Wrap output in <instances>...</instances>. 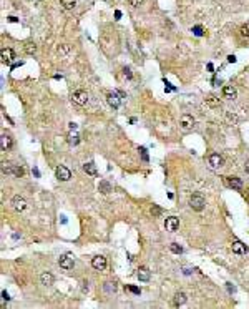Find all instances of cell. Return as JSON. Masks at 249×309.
<instances>
[{"label":"cell","mask_w":249,"mask_h":309,"mask_svg":"<svg viewBox=\"0 0 249 309\" xmlns=\"http://www.w3.org/2000/svg\"><path fill=\"white\" fill-rule=\"evenodd\" d=\"M0 146H2V150L4 151H9L10 148L13 146V140H12V136L10 135H2V138H0Z\"/></svg>","instance_id":"13"},{"label":"cell","mask_w":249,"mask_h":309,"mask_svg":"<svg viewBox=\"0 0 249 309\" xmlns=\"http://www.w3.org/2000/svg\"><path fill=\"white\" fill-rule=\"evenodd\" d=\"M115 18H116V20H120V18H121V12H120V10H116V12H115Z\"/></svg>","instance_id":"37"},{"label":"cell","mask_w":249,"mask_h":309,"mask_svg":"<svg viewBox=\"0 0 249 309\" xmlns=\"http://www.w3.org/2000/svg\"><path fill=\"white\" fill-rule=\"evenodd\" d=\"M165 226H166L168 231H176V229L179 228V218H176V216H169V218H166Z\"/></svg>","instance_id":"9"},{"label":"cell","mask_w":249,"mask_h":309,"mask_svg":"<svg viewBox=\"0 0 249 309\" xmlns=\"http://www.w3.org/2000/svg\"><path fill=\"white\" fill-rule=\"evenodd\" d=\"M228 62H229V63H236V62H237L236 55H229V57H228Z\"/></svg>","instance_id":"34"},{"label":"cell","mask_w":249,"mask_h":309,"mask_svg":"<svg viewBox=\"0 0 249 309\" xmlns=\"http://www.w3.org/2000/svg\"><path fill=\"white\" fill-rule=\"evenodd\" d=\"M209 165H211L213 168L221 166V165H223V156H221V155H218V153H213L211 156H209Z\"/></svg>","instance_id":"17"},{"label":"cell","mask_w":249,"mask_h":309,"mask_svg":"<svg viewBox=\"0 0 249 309\" xmlns=\"http://www.w3.org/2000/svg\"><path fill=\"white\" fill-rule=\"evenodd\" d=\"M60 53V55H65V53H68L70 52V45H62V47H58V50H57Z\"/></svg>","instance_id":"29"},{"label":"cell","mask_w":249,"mask_h":309,"mask_svg":"<svg viewBox=\"0 0 249 309\" xmlns=\"http://www.w3.org/2000/svg\"><path fill=\"white\" fill-rule=\"evenodd\" d=\"M244 169H246V173H249V161H246V166H244Z\"/></svg>","instance_id":"42"},{"label":"cell","mask_w":249,"mask_h":309,"mask_svg":"<svg viewBox=\"0 0 249 309\" xmlns=\"http://www.w3.org/2000/svg\"><path fill=\"white\" fill-rule=\"evenodd\" d=\"M191 32H193L196 37H203V33H204V32H203V27H201V25H194L193 28H191Z\"/></svg>","instance_id":"26"},{"label":"cell","mask_w":249,"mask_h":309,"mask_svg":"<svg viewBox=\"0 0 249 309\" xmlns=\"http://www.w3.org/2000/svg\"><path fill=\"white\" fill-rule=\"evenodd\" d=\"M33 174H35V176H37V178H38V176H40V171H38L37 168H33Z\"/></svg>","instance_id":"41"},{"label":"cell","mask_w":249,"mask_h":309,"mask_svg":"<svg viewBox=\"0 0 249 309\" xmlns=\"http://www.w3.org/2000/svg\"><path fill=\"white\" fill-rule=\"evenodd\" d=\"M239 33H241V37L249 38V22H248V23H244V25L239 28Z\"/></svg>","instance_id":"24"},{"label":"cell","mask_w":249,"mask_h":309,"mask_svg":"<svg viewBox=\"0 0 249 309\" xmlns=\"http://www.w3.org/2000/svg\"><path fill=\"white\" fill-rule=\"evenodd\" d=\"M98 190L106 195V193H110V191H111V185L108 181H105V180H103V181H100V185H98Z\"/></svg>","instance_id":"21"},{"label":"cell","mask_w":249,"mask_h":309,"mask_svg":"<svg viewBox=\"0 0 249 309\" xmlns=\"http://www.w3.org/2000/svg\"><path fill=\"white\" fill-rule=\"evenodd\" d=\"M9 22H12V23H15V22H18V18H17V17H13V15H10V17H9Z\"/></svg>","instance_id":"38"},{"label":"cell","mask_w":249,"mask_h":309,"mask_svg":"<svg viewBox=\"0 0 249 309\" xmlns=\"http://www.w3.org/2000/svg\"><path fill=\"white\" fill-rule=\"evenodd\" d=\"M136 276H138L139 281H150V278H151V273H150V269H148L146 266H139L138 268V273H136Z\"/></svg>","instance_id":"14"},{"label":"cell","mask_w":249,"mask_h":309,"mask_svg":"<svg viewBox=\"0 0 249 309\" xmlns=\"http://www.w3.org/2000/svg\"><path fill=\"white\" fill-rule=\"evenodd\" d=\"M128 2H130L131 7H139V5L143 4V0H128Z\"/></svg>","instance_id":"31"},{"label":"cell","mask_w":249,"mask_h":309,"mask_svg":"<svg viewBox=\"0 0 249 309\" xmlns=\"http://www.w3.org/2000/svg\"><path fill=\"white\" fill-rule=\"evenodd\" d=\"M128 289L131 292H135V294H139V288H136V286H128Z\"/></svg>","instance_id":"33"},{"label":"cell","mask_w":249,"mask_h":309,"mask_svg":"<svg viewBox=\"0 0 249 309\" xmlns=\"http://www.w3.org/2000/svg\"><path fill=\"white\" fill-rule=\"evenodd\" d=\"M53 276L50 274V273H43L42 276H40V283L43 284V286H52V284H53Z\"/></svg>","instance_id":"19"},{"label":"cell","mask_w":249,"mask_h":309,"mask_svg":"<svg viewBox=\"0 0 249 309\" xmlns=\"http://www.w3.org/2000/svg\"><path fill=\"white\" fill-rule=\"evenodd\" d=\"M58 264H60V268H62V269L70 271V269L73 268V258L70 256V254H63V256H60Z\"/></svg>","instance_id":"7"},{"label":"cell","mask_w":249,"mask_h":309,"mask_svg":"<svg viewBox=\"0 0 249 309\" xmlns=\"http://www.w3.org/2000/svg\"><path fill=\"white\" fill-rule=\"evenodd\" d=\"M91 266L95 268V269H98V271H103L106 268V258L105 256H95V258L91 259Z\"/></svg>","instance_id":"10"},{"label":"cell","mask_w":249,"mask_h":309,"mask_svg":"<svg viewBox=\"0 0 249 309\" xmlns=\"http://www.w3.org/2000/svg\"><path fill=\"white\" fill-rule=\"evenodd\" d=\"M169 249L173 251L174 254H181V253H183V248H181L179 244H178V243H173V244L169 246Z\"/></svg>","instance_id":"28"},{"label":"cell","mask_w":249,"mask_h":309,"mask_svg":"<svg viewBox=\"0 0 249 309\" xmlns=\"http://www.w3.org/2000/svg\"><path fill=\"white\" fill-rule=\"evenodd\" d=\"M223 95L224 98H228V100H236L237 98V90L232 87V85H226L223 88Z\"/></svg>","instance_id":"12"},{"label":"cell","mask_w":249,"mask_h":309,"mask_svg":"<svg viewBox=\"0 0 249 309\" xmlns=\"http://www.w3.org/2000/svg\"><path fill=\"white\" fill-rule=\"evenodd\" d=\"M228 291L229 292H234V291H236V288H234V286H231V284L228 283Z\"/></svg>","instance_id":"39"},{"label":"cell","mask_w":249,"mask_h":309,"mask_svg":"<svg viewBox=\"0 0 249 309\" xmlns=\"http://www.w3.org/2000/svg\"><path fill=\"white\" fill-rule=\"evenodd\" d=\"M139 153H141V156H143L144 161H148V153H146V148H143V146H139Z\"/></svg>","instance_id":"32"},{"label":"cell","mask_w":249,"mask_h":309,"mask_svg":"<svg viewBox=\"0 0 249 309\" xmlns=\"http://www.w3.org/2000/svg\"><path fill=\"white\" fill-rule=\"evenodd\" d=\"M160 213H161V208L156 206V204H153V206H151V214L153 216H160Z\"/></svg>","instance_id":"30"},{"label":"cell","mask_w":249,"mask_h":309,"mask_svg":"<svg viewBox=\"0 0 249 309\" xmlns=\"http://www.w3.org/2000/svg\"><path fill=\"white\" fill-rule=\"evenodd\" d=\"M188 301V297H186L184 292H178L176 296H174V306H183Z\"/></svg>","instance_id":"20"},{"label":"cell","mask_w":249,"mask_h":309,"mask_svg":"<svg viewBox=\"0 0 249 309\" xmlns=\"http://www.w3.org/2000/svg\"><path fill=\"white\" fill-rule=\"evenodd\" d=\"M2 171L5 174H13L17 178H22L23 176V168L18 165H12V163H2Z\"/></svg>","instance_id":"1"},{"label":"cell","mask_w":249,"mask_h":309,"mask_svg":"<svg viewBox=\"0 0 249 309\" xmlns=\"http://www.w3.org/2000/svg\"><path fill=\"white\" fill-rule=\"evenodd\" d=\"M60 2H62V5H63L67 10H72L76 5V0H60Z\"/></svg>","instance_id":"23"},{"label":"cell","mask_w":249,"mask_h":309,"mask_svg":"<svg viewBox=\"0 0 249 309\" xmlns=\"http://www.w3.org/2000/svg\"><path fill=\"white\" fill-rule=\"evenodd\" d=\"M55 174H57V178L60 180V181H68V180L72 178V171L67 168V166H57V169H55Z\"/></svg>","instance_id":"6"},{"label":"cell","mask_w":249,"mask_h":309,"mask_svg":"<svg viewBox=\"0 0 249 309\" xmlns=\"http://www.w3.org/2000/svg\"><path fill=\"white\" fill-rule=\"evenodd\" d=\"M204 204H206V201H204L203 195H199V193H194V195L189 198V206L193 208L194 211H203Z\"/></svg>","instance_id":"2"},{"label":"cell","mask_w":249,"mask_h":309,"mask_svg":"<svg viewBox=\"0 0 249 309\" xmlns=\"http://www.w3.org/2000/svg\"><path fill=\"white\" fill-rule=\"evenodd\" d=\"M226 180H228V185L232 188V190H237V191L242 190V181H241L239 178H236V176H228Z\"/></svg>","instance_id":"16"},{"label":"cell","mask_w":249,"mask_h":309,"mask_svg":"<svg viewBox=\"0 0 249 309\" xmlns=\"http://www.w3.org/2000/svg\"><path fill=\"white\" fill-rule=\"evenodd\" d=\"M25 52L28 53V55H33L35 52H37V47H35V43H27V45H25Z\"/></svg>","instance_id":"27"},{"label":"cell","mask_w":249,"mask_h":309,"mask_svg":"<svg viewBox=\"0 0 249 309\" xmlns=\"http://www.w3.org/2000/svg\"><path fill=\"white\" fill-rule=\"evenodd\" d=\"M83 169H85V173L90 174V176H95V174H97V166H95V163H93V161H88V163H85V165H83Z\"/></svg>","instance_id":"18"},{"label":"cell","mask_w":249,"mask_h":309,"mask_svg":"<svg viewBox=\"0 0 249 309\" xmlns=\"http://www.w3.org/2000/svg\"><path fill=\"white\" fill-rule=\"evenodd\" d=\"M231 249L234 254H246L248 253V248H246V244H242L241 241H237V239H234V241L231 243Z\"/></svg>","instance_id":"11"},{"label":"cell","mask_w":249,"mask_h":309,"mask_svg":"<svg viewBox=\"0 0 249 309\" xmlns=\"http://www.w3.org/2000/svg\"><path fill=\"white\" fill-rule=\"evenodd\" d=\"M103 289H105V291L108 292V294H113V292L116 291V283H105Z\"/></svg>","instance_id":"22"},{"label":"cell","mask_w":249,"mask_h":309,"mask_svg":"<svg viewBox=\"0 0 249 309\" xmlns=\"http://www.w3.org/2000/svg\"><path fill=\"white\" fill-rule=\"evenodd\" d=\"M123 72H125V75H126L128 78H131V72H130V68H123Z\"/></svg>","instance_id":"36"},{"label":"cell","mask_w":249,"mask_h":309,"mask_svg":"<svg viewBox=\"0 0 249 309\" xmlns=\"http://www.w3.org/2000/svg\"><path fill=\"white\" fill-rule=\"evenodd\" d=\"M68 143H70V145H78V143H80V136L76 135V133H70V136H68Z\"/></svg>","instance_id":"25"},{"label":"cell","mask_w":249,"mask_h":309,"mask_svg":"<svg viewBox=\"0 0 249 309\" xmlns=\"http://www.w3.org/2000/svg\"><path fill=\"white\" fill-rule=\"evenodd\" d=\"M0 58H2V63L12 65L13 60H15V52L12 48H2L0 50Z\"/></svg>","instance_id":"3"},{"label":"cell","mask_w":249,"mask_h":309,"mask_svg":"<svg viewBox=\"0 0 249 309\" xmlns=\"http://www.w3.org/2000/svg\"><path fill=\"white\" fill-rule=\"evenodd\" d=\"M72 100H73V103H76V105H86V102H88V93H86L85 90H76V92H73Z\"/></svg>","instance_id":"4"},{"label":"cell","mask_w":249,"mask_h":309,"mask_svg":"<svg viewBox=\"0 0 249 309\" xmlns=\"http://www.w3.org/2000/svg\"><path fill=\"white\" fill-rule=\"evenodd\" d=\"M70 128H72V130H76V128H78V125H76V123H70Z\"/></svg>","instance_id":"40"},{"label":"cell","mask_w":249,"mask_h":309,"mask_svg":"<svg viewBox=\"0 0 249 309\" xmlns=\"http://www.w3.org/2000/svg\"><path fill=\"white\" fill-rule=\"evenodd\" d=\"M179 127H181V130H184V131H189L191 128L194 127V118H193V115H188V113H184L179 118Z\"/></svg>","instance_id":"5"},{"label":"cell","mask_w":249,"mask_h":309,"mask_svg":"<svg viewBox=\"0 0 249 309\" xmlns=\"http://www.w3.org/2000/svg\"><path fill=\"white\" fill-rule=\"evenodd\" d=\"M106 102H108V105L111 106V108H120V98L116 93H108L106 95Z\"/></svg>","instance_id":"15"},{"label":"cell","mask_w":249,"mask_h":309,"mask_svg":"<svg viewBox=\"0 0 249 309\" xmlns=\"http://www.w3.org/2000/svg\"><path fill=\"white\" fill-rule=\"evenodd\" d=\"M12 206H13V209L15 211H23L27 208V201H25V198H22V196H13V199H12Z\"/></svg>","instance_id":"8"},{"label":"cell","mask_w":249,"mask_h":309,"mask_svg":"<svg viewBox=\"0 0 249 309\" xmlns=\"http://www.w3.org/2000/svg\"><path fill=\"white\" fill-rule=\"evenodd\" d=\"M2 297H4V301H10V294L7 291H2Z\"/></svg>","instance_id":"35"}]
</instances>
